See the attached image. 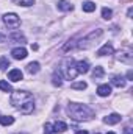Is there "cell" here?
Returning a JSON list of instances; mask_svg holds the SVG:
<instances>
[{"mask_svg":"<svg viewBox=\"0 0 133 134\" xmlns=\"http://www.w3.org/2000/svg\"><path fill=\"white\" fill-rule=\"evenodd\" d=\"M0 91H3V92H13V87H11V84L8 83V81H0Z\"/></svg>","mask_w":133,"mask_h":134,"instance_id":"d6986e66","label":"cell"},{"mask_svg":"<svg viewBox=\"0 0 133 134\" xmlns=\"http://www.w3.org/2000/svg\"><path fill=\"white\" fill-rule=\"evenodd\" d=\"M13 123H14V117H11V115H0V125L8 126V125H13Z\"/></svg>","mask_w":133,"mask_h":134,"instance_id":"e0dca14e","label":"cell"},{"mask_svg":"<svg viewBox=\"0 0 133 134\" xmlns=\"http://www.w3.org/2000/svg\"><path fill=\"white\" fill-rule=\"evenodd\" d=\"M132 52H121L119 55H117V59L119 61H122V63H127V64H132Z\"/></svg>","mask_w":133,"mask_h":134,"instance_id":"7c38bea8","label":"cell"},{"mask_svg":"<svg viewBox=\"0 0 133 134\" xmlns=\"http://www.w3.org/2000/svg\"><path fill=\"white\" fill-rule=\"evenodd\" d=\"M121 115L119 114H110V115H106L105 119H103V123H106V125H116V123H119L121 122Z\"/></svg>","mask_w":133,"mask_h":134,"instance_id":"ba28073f","label":"cell"},{"mask_svg":"<svg viewBox=\"0 0 133 134\" xmlns=\"http://www.w3.org/2000/svg\"><path fill=\"white\" fill-rule=\"evenodd\" d=\"M44 134H55L53 126H52L50 123H45V125H44Z\"/></svg>","mask_w":133,"mask_h":134,"instance_id":"484cf974","label":"cell"},{"mask_svg":"<svg viewBox=\"0 0 133 134\" xmlns=\"http://www.w3.org/2000/svg\"><path fill=\"white\" fill-rule=\"evenodd\" d=\"M22 78H24V73H22L19 69H13V70H9V72H8V80H11L13 83L21 81Z\"/></svg>","mask_w":133,"mask_h":134,"instance_id":"8992f818","label":"cell"},{"mask_svg":"<svg viewBox=\"0 0 133 134\" xmlns=\"http://www.w3.org/2000/svg\"><path fill=\"white\" fill-rule=\"evenodd\" d=\"M67 115L75 122H86V120H91L94 117V111L86 104L69 103L67 104Z\"/></svg>","mask_w":133,"mask_h":134,"instance_id":"7a4b0ae2","label":"cell"},{"mask_svg":"<svg viewBox=\"0 0 133 134\" xmlns=\"http://www.w3.org/2000/svg\"><path fill=\"white\" fill-rule=\"evenodd\" d=\"M81 8L85 13H93V11H96V3L94 2H83Z\"/></svg>","mask_w":133,"mask_h":134,"instance_id":"2e32d148","label":"cell"},{"mask_svg":"<svg viewBox=\"0 0 133 134\" xmlns=\"http://www.w3.org/2000/svg\"><path fill=\"white\" fill-rule=\"evenodd\" d=\"M106 134H114V133H113V131H110V133H106Z\"/></svg>","mask_w":133,"mask_h":134,"instance_id":"f546056e","label":"cell"},{"mask_svg":"<svg viewBox=\"0 0 133 134\" xmlns=\"http://www.w3.org/2000/svg\"><path fill=\"white\" fill-rule=\"evenodd\" d=\"M53 126V131H55V134L57 133H64L67 130V125L64 123V122H57L55 125H52Z\"/></svg>","mask_w":133,"mask_h":134,"instance_id":"9a60e30c","label":"cell"},{"mask_svg":"<svg viewBox=\"0 0 133 134\" xmlns=\"http://www.w3.org/2000/svg\"><path fill=\"white\" fill-rule=\"evenodd\" d=\"M8 64H9V63H8L6 58H2V59H0V66L2 67H8Z\"/></svg>","mask_w":133,"mask_h":134,"instance_id":"4316f807","label":"cell"},{"mask_svg":"<svg viewBox=\"0 0 133 134\" xmlns=\"http://www.w3.org/2000/svg\"><path fill=\"white\" fill-rule=\"evenodd\" d=\"M111 84L116 86V87H125V80H124L121 75H116V76H113Z\"/></svg>","mask_w":133,"mask_h":134,"instance_id":"4fadbf2b","label":"cell"},{"mask_svg":"<svg viewBox=\"0 0 133 134\" xmlns=\"http://www.w3.org/2000/svg\"><path fill=\"white\" fill-rule=\"evenodd\" d=\"M103 67H100V66H97L94 70H93V76H94V80H97V78H102L103 76Z\"/></svg>","mask_w":133,"mask_h":134,"instance_id":"ffe728a7","label":"cell"},{"mask_svg":"<svg viewBox=\"0 0 133 134\" xmlns=\"http://www.w3.org/2000/svg\"><path fill=\"white\" fill-rule=\"evenodd\" d=\"M102 34H103V30H102V28L96 30V31H93V33H89L86 37H83V39L77 44V47H78V48H89V47H93L94 42L99 39Z\"/></svg>","mask_w":133,"mask_h":134,"instance_id":"3957f363","label":"cell"},{"mask_svg":"<svg viewBox=\"0 0 133 134\" xmlns=\"http://www.w3.org/2000/svg\"><path fill=\"white\" fill-rule=\"evenodd\" d=\"M88 87V84L85 83V81H78V83H74L72 84V89H78V91H83V89H86Z\"/></svg>","mask_w":133,"mask_h":134,"instance_id":"7402d4cb","label":"cell"},{"mask_svg":"<svg viewBox=\"0 0 133 134\" xmlns=\"http://www.w3.org/2000/svg\"><path fill=\"white\" fill-rule=\"evenodd\" d=\"M66 66L67 67H63L64 70H66V78H69V80H74L78 73H77V69H75V64H74V61L72 59H69V61H66Z\"/></svg>","mask_w":133,"mask_h":134,"instance_id":"5b68a950","label":"cell"},{"mask_svg":"<svg viewBox=\"0 0 133 134\" xmlns=\"http://www.w3.org/2000/svg\"><path fill=\"white\" fill-rule=\"evenodd\" d=\"M11 104L21 114H32L34 109V98L27 91H16L11 94Z\"/></svg>","mask_w":133,"mask_h":134,"instance_id":"6da1fadb","label":"cell"},{"mask_svg":"<svg viewBox=\"0 0 133 134\" xmlns=\"http://www.w3.org/2000/svg\"><path fill=\"white\" fill-rule=\"evenodd\" d=\"M97 134H99V133H97Z\"/></svg>","mask_w":133,"mask_h":134,"instance_id":"4dcf8cb0","label":"cell"},{"mask_svg":"<svg viewBox=\"0 0 133 134\" xmlns=\"http://www.w3.org/2000/svg\"><path fill=\"white\" fill-rule=\"evenodd\" d=\"M11 39H13V41H21V44H24V42H25V37H24V36H21L19 33H13V34H11Z\"/></svg>","mask_w":133,"mask_h":134,"instance_id":"d4e9b609","label":"cell"},{"mask_svg":"<svg viewBox=\"0 0 133 134\" xmlns=\"http://www.w3.org/2000/svg\"><path fill=\"white\" fill-rule=\"evenodd\" d=\"M27 72H28V73H32V75L38 73V72H39V63H36V61L30 63V64L27 66Z\"/></svg>","mask_w":133,"mask_h":134,"instance_id":"ac0fdd59","label":"cell"},{"mask_svg":"<svg viewBox=\"0 0 133 134\" xmlns=\"http://www.w3.org/2000/svg\"><path fill=\"white\" fill-rule=\"evenodd\" d=\"M11 2H14L19 6H32L34 3V0H11Z\"/></svg>","mask_w":133,"mask_h":134,"instance_id":"44dd1931","label":"cell"},{"mask_svg":"<svg viewBox=\"0 0 133 134\" xmlns=\"http://www.w3.org/2000/svg\"><path fill=\"white\" fill-rule=\"evenodd\" d=\"M114 53V48L111 44H105L99 52H97V56H105V55H113Z\"/></svg>","mask_w":133,"mask_h":134,"instance_id":"30bf717a","label":"cell"},{"mask_svg":"<svg viewBox=\"0 0 133 134\" xmlns=\"http://www.w3.org/2000/svg\"><path fill=\"white\" fill-rule=\"evenodd\" d=\"M75 134H88V133H86L85 130H78V131H77V133H75Z\"/></svg>","mask_w":133,"mask_h":134,"instance_id":"f1b7e54d","label":"cell"},{"mask_svg":"<svg viewBox=\"0 0 133 134\" xmlns=\"http://www.w3.org/2000/svg\"><path fill=\"white\" fill-rule=\"evenodd\" d=\"M110 94H111V86L100 84L99 87H97V95H100V97H108Z\"/></svg>","mask_w":133,"mask_h":134,"instance_id":"8fae6325","label":"cell"},{"mask_svg":"<svg viewBox=\"0 0 133 134\" xmlns=\"http://www.w3.org/2000/svg\"><path fill=\"white\" fill-rule=\"evenodd\" d=\"M3 24L8 28H17L21 25V19L14 13H6V14H3Z\"/></svg>","mask_w":133,"mask_h":134,"instance_id":"277c9868","label":"cell"},{"mask_svg":"<svg viewBox=\"0 0 133 134\" xmlns=\"http://www.w3.org/2000/svg\"><path fill=\"white\" fill-rule=\"evenodd\" d=\"M57 5H58V9H61V11H72L74 9V6L67 0H60Z\"/></svg>","mask_w":133,"mask_h":134,"instance_id":"5bb4252c","label":"cell"},{"mask_svg":"<svg viewBox=\"0 0 133 134\" xmlns=\"http://www.w3.org/2000/svg\"><path fill=\"white\" fill-rule=\"evenodd\" d=\"M11 55H13L14 59H25L27 58V50L24 47H17V48H13Z\"/></svg>","mask_w":133,"mask_h":134,"instance_id":"52a82bcc","label":"cell"},{"mask_svg":"<svg viewBox=\"0 0 133 134\" xmlns=\"http://www.w3.org/2000/svg\"><path fill=\"white\" fill-rule=\"evenodd\" d=\"M52 80H53V81H52V83H53V86H58V87H60V86L63 84V81H61V76H60L58 73H53V78H52Z\"/></svg>","mask_w":133,"mask_h":134,"instance_id":"cb8c5ba5","label":"cell"},{"mask_svg":"<svg viewBox=\"0 0 133 134\" xmlns=\"http://www.w3.org/2000/svg\"><path fill=\"white\" fill-rule=\"evenodd\" d=\"M111 16H113V11H111L110 8H103V9H102V17H103V19L108 20V19H111Z\"/></svg>","mask_w":133,"mask_h":134,"instance_id":"603a6c76","label":"cell"},{"mask_svg":"<svg viewBox=\"0 0 133 134\" xmlns=\"http://www.w3.org/2000/svg\"><path fill=\"white\" fill-rule=\"evenodd\" d=\"M75 64V69H77V73H86L89 70V64L88 61H77L74 63Z\"/></svg>","mask_w":133,"mask_h":134,"instance_id":"9c48e42d","label":"cell"},{"mask_svg":"<svg viewBox=\"0 0 133 134\" xmlns=\"http://www.w3.org/2000/svg\"><path fill=\"white\" fill-rule=\"evenodd\" d=\"M132 78H133V72L129 70V72H127V80H132Z\"/></svg>","mask_w":133,"mask_h":134,"instance_id":"83f0119b","label":"cell"}]
</instances>
